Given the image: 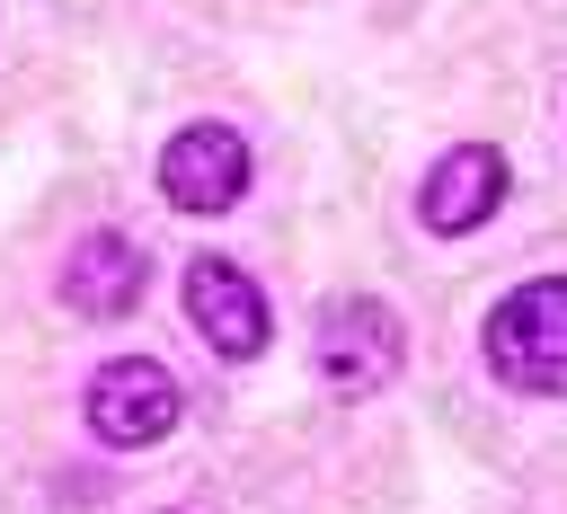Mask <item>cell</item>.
<instances>
[{
  "mask_svg": "<svg viewBox=\"0 0 567 514\" xmlns=\"http://www.w3.org/2000/svg\"><path fill=\"white\" fill-rule=\"evenodd\" d=\"M487 363L532 399H567V275H532L487 310Z\"/></svg>",
  "mask_w": 567,
  "mask_h": 514,
  "instance_id": "6da1fadb",
  "label": "cell"
},
{
  "mask_svg": "<svg viewBox=\"0 0 567 514\" xmlns=\"http://www.w3.org/2000/svg\"><path fill=\"white\" fill-rule=\"evenodd\" d=\"M177 417H186V390H177L168 363L115 354V363L89 372V434H97L106 452H151V443H168Z\"/></svg>",
  "mask_w": 567,
  "mask_h": 514,
  "instance_id": "7a4b0ae2",
  "label": "cell"
},
{
  "mask_svg": "<svg viewBox=\"0 0 567 514\" xmlns=\"http://www.w3.org/2000/svg\"><path fill=\"white\" fill-rule=\"evenodd\" d=\"M310 354H319V381H328V390L363 399V390H381V381L399 372L408 328H399L390 301H372V292H337V301L319 310V328H310Z\"/></svg>",
  "mask_w": 567,
  "mask_h": 514,
  "instance_id": "3957f363",
  "label": "cell"
},
{
  "mask_svg": "<svg viewBox=\"0 0 567 514\" xmlns=\"http://www.w3.org/2000/svg\"><path fill=\"white\" fill-rule=\"evenodd\" d=\"M159 195L186 213V222H213V213H230L239 195H248V142H239V124H177L168 142H159Z\"/></svg>",
  "mask_w": 567,
  "mask_h": 514,
  "instance_id": "277c9868",
  "label": "cell"
},
{
  "mask_svg": "<svg viewBox=\"0 0 567 514\" xmlns=\"http://www.w3.org/2000/svg\"><path fill=\"white\" fill-rule=\"evenodd\" d=\"M186 319H195V337H204L221 363H248V354H266V337H275L266 292H257L230 257H195V266H186Z\"/></svg>",
  "mask_w": 567,
  "mask_h": 514,
  "instance_id": "5b68a950",
  "label": "cell"
},
{
  "mask_svg": "<svg viewBox=\"0 0 567 514\" xmlns=\"http://www.w3.org/2000/svg\"><path fill=\"white\" fill-rule=\"evenodd\" d=\"M496 204H505V151H496V142H452V151H434V168H425V186H416V222H425V230L461 239V230H478Z\"/></svg>",
  "mask_w": 567,
  "mask_h": 514,
  "instance_id": "8992f818",
  "label": "cell"
},
{
  "mask_svg": "<svg viewBox=\"0 0 567 514\" xmlns=\"http://www.w3.org/2000/svg\"><path fill=\"white\" fill-rule=\"evenodd\" d=\"M142 284H151V257H142V239H124V230H89V239L62 257V301H71L80 319H133V310H142Z\"/></svg>",
  "mask_w": 567,
  "mask_h": 514,
  "instance_id": "52a82bcc",
  "label": "cell"
}]
</instances>
